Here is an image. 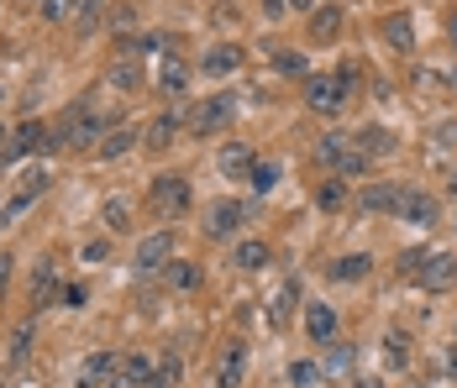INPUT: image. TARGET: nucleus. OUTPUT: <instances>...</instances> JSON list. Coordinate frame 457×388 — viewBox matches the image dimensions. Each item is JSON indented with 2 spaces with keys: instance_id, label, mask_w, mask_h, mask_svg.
I'll return each instance as SVG.
<instances>
[{
  "instance_id": "1",
  "label": "nucleus",
  "mask_w": 457,
  "mask_h": 388,
  "mask_svg": "<svg viewBox=\"0 0 457 388\" xmlns=\"http://www.w3.org/2000/svg\"><path fill=\"white\" fill-rule=\"evenodd\" d=\"M347 100H353V89L342 85V74H311L305 79V111L311 116H342L347 111Z\"/></svg>"
},
{
  "instance_id": "2",
  "label": "nucleus",
  "mask_w": 457,
  "mask_h": 388,
  "mask_svg": "<svg viewBox=\"0 0 457 388\" xmlns=\"http://www.w3.org/2000/svg\"><path fill=\"white\" fill-rule=\"evenodd\" d=\"M147 200H153V211L163 220L189 216V178H184V173H158V178L147 184Z\"/></svg>"
},
{
  "instance_id": "3",
  "label": "nucleus",
  "mask_w": 457,
  "mask_h": 388,
  "mask_svg": "<svg viewBox=\"0 0 457 388\" xmlns=\"http://www.w3.org/2000/svg\"><path fill=\"white\" fill-rule=\"evenodd\" d=\"M237 121V95H211V100H200L195 111H189V131L195 136H216V131H227Z\"/></svg>"
},
{
  "instance_id": "4",
  "label": "nucleus",
  "mask_w": 457,
  "mask_h": 388,
  "mask_svg": "<svg viewBox=\"0 0 457 388\" xmlns=\"http://www.w3.org/2000/svg\"><path fill=\"white\" fill-rule=\"evenodd\" d=\"M205 236L211 242H231L242 226H247V200H216V205H205Z\"/></svg>"
},
{
  "instance_id": "5",
  "label": "nucleus",
  "mask_w": 457,
  "mask_h": 388,
  "mask_svg": "<svg viewBox=\"0 0 457 388\" xmlns=\"http://www.w3.org/2000/svg\"><path fill=\"white\" fill-rule=\"evenodd\" d=\"M169 262H174V231L158 226V231H147V236L137 242L132 268H137V273H158V268H169Z\"/></svg>"
},
{
  "instance_id": "6",
  "label": "nucleus",
  "mask_w": 457,
  "mask_h": 388,
  "mask_svg": "<svg viewBox=\"0 0 457 388\" xmlns=\"http://www.w3.org/2000/svg\"><path fill=\"white\" fill-rule=\"evenodd\" d=\"M415 284H420L426 294H447V289H457V252H426Z\"/></svg>"
},
{
  "instance_id": "7",
  "label": "nucleus",
  "mask_w": 457,
  "mask_h": 388,
  "mask_svg": "<svg viewBox=\"0 0 457 388\" xmlns=\"http://www.w3.org/2000/svg\"><path fill=\"white\" fill-rule=\"evenodd\" d=\"M400 200H405V184L378 178V184H368L363 194H358V211L363 216H400Z\"/></svg>"
},
{
  "instance_id": "8",
  "label": "nucleus",
  "mask_w": 457,
  "mask_h": 388,
  "mask_svg": "<svg viewBox=\"0 0 457 388\" xmlns=\"http://www.w3.org/2000/svg\"><path fill=\"white\" fill-rule=\"evenodd\" d=\"M247 384V342H227L216 362V388H242Z\"/></svg>"
},
{
  "instance_id": "9",
  "label": "nucleus",
  "mask_w": 457,
  "mask_h": 388,
  "mask_svg": "<svg viewBox=\"0 0 457 388\" xmlns=\"http://www.w3.org/2000/svg\"><path fill=\"white\" fill-rule=\"evenodd\" d=\"M95 136H105V121H100L95 111H69V121H63V142H69V147H100Z\"/></svg>"
},
{
  "instance_id": "10",
  "label": "nucleus",
  "mask_w": 457,
  "mask_h": 388,
  "mask_svg": "<svg viewBox=\"0 0 457 388\" xmlns=\"http://www.w3.org/2000/svg\"><path fill=\"white\" fill-rule=\"evenodd\" d=\"M242 63H247V53H242L237 43H216L205 58H200V74H205V79H227V74H237Z\"/></svg>"
},
{
  "instance_id": "11",
  "label": "nucleus",
  "mask_w": 457,
  "mask_h": 388,
  "mask_svg": "<svg viewBox=\"0 0 457 388\" xmlns=\"http://www.w3.org/2000/svg\"><path fill=\"white\" fill-rule=\"evenodd\" d=\"M116 351H90L85 362H79V373H74V388H105L111 384V373H116Z\"/></svg>"
},
{
  "instance_id": "12",
  "label": "nucleus",
  "mask_w": 457,
  "mask_h": 388,
  "mask_svg": "<svg viewBox=\"0 0 457 388\" xmlns=\"http://www.w3.org/2000/svg\"><path fill=\"white\" fill-rule=\"evenodd\" d=\"M216 169H221V178H247V173L258 169V153H253L247 142H227V147L216 153Z\"/></svg>"
},
{
  "instance_id": "13",
  "label": "nucleus",
  "mask_w": 457,
  "mask_h": 388,
  "mask_svg": "<svg viewBox=\"0 0 457 388\" xmlns=\"http://www.w3.org/2000/svg\"><path fill=\"white\" fill-rule=\"evenodd\" d=\"M37 147H47V127L43 121H21V127L11 131V142H5L0 158L11 163V158H27V153H37Z\"/></svg>"
},
{
  "instance_id": "14",
  "label": "nucleus",
  "mask_w": 457,
  "mask_h": 388,
  "mask_svg": "<svg viewBox=\"0 0 457 388\" xmlns=\"http://www.w3.org/2000/svg\"><path fill=\"white\" fill-rule=\"evenodd\" d=\"M400 220L405 226H436V200L426 189H411L405 184V200H400Z\"/></svg>"
},
{
  "instance_id": "15",
  "label": "nucleus",
  "mask_w": 457,
  "mask_h": 388,
  "mask_svg": "<svg viewBox=\"0 0 457 388\" xmlns=\"http://www.w3.org/2000/svg\"><path fill=\"white\" fill-rule=\"evenodd\" d=\"M147 384H153V362L132 351V357H121V362H116V373H111V384H105V388H147Z\"/></svg>"
},
{
  "instance_id": "16",
  "label": "nucleus",
  "mask_w": 457,
  "mask_h": 388,
  "mask_svg": "<svg viewBox=\"0 0 457 388\" xmlns=\"http://www.w3.org/2000/svg\"><path fill=\"white\" fill-rule=\"evenodd\" d=\"M337 326H342V320H337V310H331V304H305V331H311V342H316V346L337 342Z\"/></svg>"
},
{
  "instance_id": "17",
  "label": "nucleus",
  "mask_w": 457,
  "mask_h": 388,
  "mask_svg": "<svg viewBox=\"0 0 457 388\" xmlns=\"http://www.w3.org/2000/svg\"><path fill=\"white\" fill-rule=\"evenodd\" d=\"M342 21H347V16H342V5H337V0H326V5L311 11V37H316V43H337V37H342Z\"/></svg>"
},
{
  "instance_id": "18",
  "label": "nucleus",
  "mask_w": 457,
  "mask_h": 388,
  "mask_svg": "<svg viewBox=\"0 0 457 388\" xmlns=\"http://www.w3.org/2000/svg\"><path fill=\"white\" fill-rule=\"evenodd\" d=\"M231 262H237L242 273H263V268L274 262V247H269V242H258V236H242V242H237V252H231Z\"/></svg>"
},
{
  "instance_id": "19",
  "label": "nucleus",
  "mask_w": 457,
  "mask_h": 388,
  "mask_svg": "<svg viewBox=\"0 0 457 388\" xmlns=\"http://www.w3.org/2000/svg\"><path fill=\"white\" fill-rule=\"evenodd\" d=\"M163 278H169V289H174V294H195V289L205 284V268H200V262H189V258H174L169 268H163Z\"/></svg>"
},
{
  "instance_id": "20",
  "label": "nucleus",
  "mask_w": 457,
  "mask_h": 388,
  "mask_svg": "<svg viewBox=\"0 0 457 388\" xmlns=\"http://www.w3.org/2000/svg\"><path fill=\"white\" fill-rule=\"evenodd\" d=\"M353 147H358L363 158H389L400 142H395V131L389 127H363V131H353Z\"/></svg>"
},
{
  "instance_id": "21",
  "label": "nucleus",
  "mask_w": 457,
  "mask_h": 388,
  "mask_svg": "<svg viewBox=\"0 0 457 388\" xmlns=\"http://www.w3.org/2000/svg\"><path fill=\"white\" fill-rule=\"evenodd\" d=\"M368 273H373V258H368V252H347V258L326 262V278H331V284H358Z\"/></svg>"
},
{
  "instance_id": "22",
  "label": "nucleus",
  "mask_w": 457,
  "mask_h": 388,
  "mask_svg": "<svg viewBox=\"0 0 457 388\" xmlns=\"http://www.w3.org/2000/svg\"><path fill=\"white\" fill-rule=\"evenodd\" d=\"M158 89L174 95V100L189 89V63H184L179 53H163V63H158Z\"/></svg>"
},
{
  "instance_id": "23",
  "label": "nucleus",
  "mask_w": 457,
  "mask_h": 388,
  "mask_svg": "<svg viewBox=\"0 0 457 388\" xmlns=\"http://www.w3.org/2000/svg\"><path fill=\"white\" fill-rule=\"evenodd\" d=\"M58 294H63V289H58V268H53V258H43V262H37V273H32V304L47 310Z\"/></svg>"
},
{
  "instance_id": "24",
  "label": "nucleus",
  "mask_w": 457,
  "mask_h": 388,
  "mask_svg": "<svg viewBox=\"0 0 457 388\" xmlns=\"http://www.w3.org/2000/svg\"><path fill=\"white\" fill-rule=\"evenodd\" d=\"M132 147H137V131H132V127H105V136H100V147H95V153H100L105 163H116V158H127Z\"/></svg>"
},
{
  "instance_id": "25",
  "label": "nucleus",
  "mask_w": 457,
  "mask_h": 388,
  "mask_svg": "<svg viewBox=\"0 0 457 388\" xmlns=\"http://www.w3.org/2000/svg\"><path fill=\"white\" fill-rule=\"evenodd\" d=\"M384 37L400 47V53H415V16L411 11H395V16L384 21Z\"/></svg>"
},
{
  "instance_id": "26",
  "label": "nucleus",
  "mask_w": 457,
  "mask_h": 388,
  "mask_svg": "<svg viewBox=\"0 0 457 388\" xmlns=\"http://www.w3.org/2000/svg\"><path fill=\"white\" fill-rule=\"evenodd\" d=\"M347 147H353V131H326V136H316V147H311V153H316L320 169H331Z\"/></svg>"
},
{
  "instance_id": "27",
  "label": "nucleus",
  "mask_w": 457,
  "mask_h": 388,
  "mask_svg": "<svg viewBox=\"0 0 457 388\" xmlns=\"http://www.w3.org/2000/svg\"><path fill=\"white\" fill-rule=\"evenodd\" d=\"M105 79H111V85H116V89H137V85H142L137 53H121V58H116V63L105 69Z\"/></svg>"
},
{
  "instance_id": "28",
  "label": "nucleus",
  "mask_w": 457,
  "mask_h": 388,
  "mask_svg": "<svg viewBox=\"0 0 457 388\" xmlns=\"http://www.w3.org/2000/svg\"><path fill=\"white\" fill-rule=\"evenodd\" d=\"M363 173H373V158H363L358 147H347V153L331 163V178H342V184H347V178H363Z\"/></svg>"
},
{
  "instance_id": "29",
  "label": "nucleus",
  "mask_w": 457,
  "mask_h": 388,
  "mask_svg": "<svg viewBox=\"0 0 457 388\" xmlns=\"http://www.w3.org/2000/svg\"><path fill=\"white\" fill-rule=\"evenodd\" d=\"M274 69L284 79H311V63H305V53H295V47H274Z\"/></svg>"
},
{
  "instance_id": "30",
  "label": "nucleus",
  "mask_w": 457,
  "mask_h": 388,
  "mask_svg": "<svg viewBox=\"0 0 457 388\" xmlns=\"http://www.w3.org/2000/svg\"><path fill=\"white\" fill-rule=\"evenodd\" d=\"M320 378H326V367H320V362H311V357L289 362V388H320Z\"/></svg>"
},
{
  "instance_id": "31",
  "label": "nucleus",
  "mask_w": 457,
  "mask_h": 388,
  "mask_svg": "<svg viewBox=\"0 0 457 388\" xmlns=\"http://www.w3.org/2000/svg\"><path fill=\"white\" fill-rule=\"evenodd\" d=\"M100 220H105V231L121 236V231H132V205H127V200H105V205H100Z\"/></svg>"
},
{
  "instance_id": "32",
  "label": "nucleus",
  "mask_w": 457,
  "mask_h": 388,
  "mask_svg": "<svg viewBox=\"0 0 457 388\" xmlns=\"http://www.w3.org/2000/svg\"><path fill=\"white\" fill-rule=\"evenodd\" d=\"M384 362L389 367H411V336L405 331H389L384 336Z\"/></svg>"
},
{
  "instance_id": "33",
  "label": "nucleus",
  "mask_w": 457,
  "mask_h": 388,
  "mask_svg": "<svg viewBox=\"0 0 457 388\" xmlns=\"http://www.w3.org/2000/svg\"><path fill=\"white\" fill-rule=\"evenodd\" d=\"M179 111H169V116H158V121H153V127H147V142H153V147H169V142H174V136H179Z\"/></svg>"
},
{
  "instance_id": "34",
  "label": "nucleus",
  "mask_w": 457,
  "mask_h": 388,
  "mask_svg": "<svg viewBox=\"0 0 457 388\" xmlns=\"http://www.w3.org/2000/svg\"><path fill=\"white\" fill-rule=\"evenodd\" d=\"M179 373H184V362H179V351H169L158 367H153V384L147 388H179Z\"/></svg>"
},
{
  "instance_id": "35",
  "label": "nucleus",
  "mask_w": 457,
  "mask_h": 388,
  "mask_svg": "<svg viewBox=\"0 0 457 388\" xmlns=\"http://www.w3.org/2000/svg\"><path fill=\"white\" fill-rule=\"evenodd\" d=\"M247 184H253V194H274V184H278V163H274V158H258V169L247 173Z\"/></svg>"
},
{
  "instance_id": "36",
  "label": "nucleus",
  "mask_w": 457,
  "mask_h": 388,
  "mask_svg": "<svg viewBox=\"0 0 457 388\" xmlns=\"http://www.w3.org/2000/svg\"><path fill=\"white\" fill-rule=\"evenodd\" d=\"M316 205L320 211H342V205H347V184H342V178H326L316 189Z\"/></svg>"
},
{
  "instance_id": "37",
  "label": "nucleus",
  "mask_w": 457,
  "mask_h": 388,
  "mask_svg": "<svg viewBox=\"0 0 457 388\" xmlns=\"http://www.w3.org/2000/svg\"><path fill=\"white\" fill-rule=\"evenodd\" d=\"M111 32L132 43V32H137V5H111Z\"/></svg>"
},
{
  "instance_id": "38",
  "label": "nucleus",
  "mask_w": 457,
  "mask_h": 388,
  "mask_svg": "<svg viewBox=\"0 0 457 388\" xmlns=\"http://www.w3.org/2000/svg\"><path fill=\"white\" fill-rule=\"evenodd\" d=\"M295 304H300V284H295V278H289V284H284V289H278V300H274V320H278V326H284V320H289V315H295Z\"/></svg>"
},
{
  "instance_id": "39",
  "label": "nucleus",
  "mask_w": 457,
  "mask_h": 388,
  "mask_svg": "<svg viewBox=\"0 0 457 388\" xmlns=\"http://www.w3.org/2000/svg\"><path fill=\"white\" fill-rule=\"evenodd\" d=\"M69 16H79V0H43V21H69Z\"/></svg>"
},
{
  "instance_id": "40",
  "label": "nucleus",
  "mask_w": 457,
  "mask_h": 388,
  "mask_svg": "<svg viewBox=\"0 0 457 388\" xmlns=\"http://www.w3.org/2000/svg\"><path fill=\"white\" fill-rule=\"evenodd\" d=\"M353 357H358L353 346H337V351L326 357V373H347V367H353Z\"/></svg>"
},
{
  "instance_id": "41",
  "label": "nucleus",
  "mask_w": 457,
  "mask_h": 388,
  "mask_svg": "<svg viewBox=\"0 0 457 388\" xmlns=\"http://www.w3.org/2000/svg\"><path fill=\"white\" fill-rule=\"evenodd\" d=\"M431 136H436L442 147H453V142H457V116H447V121H436V127H431Z\"/></svg>"
},
{
  "instance_id": "42",
  "label": "nucleus",
  "mask_w": 457,
  "mask_h": 388,
  "mask_svg": "<svg viewBox=\"0 0 457 388\" xmlns=\"http://www.w3.org/2000/svg\"><path fill=\"white\" fill-rule=\"evenodd\" d=\"M100 21V0H79V32H90Z\"/></svg>"
},
{
  "instance_id": "43",
  "label": "nucleus",
  "mask_w": 457,
  "mask_h": 388,
  "mask_svg": "<svg viewBox=\"0 0 457 388\" xmlns=\"http://www.w3.org/2000/svg\"><path fill=\"white\" fill-rule=\"evenodd\" d=\"M27 346H32V320L16 331V346H11V357H16V362H27Z\"/></svg>"
},
{
  "instance_id": "44",
  "label": "nucleus",
  "mask_w": 457,
  "mask_h": 388,
  "mask_svg": "<svg viewBox=\"0 0 457 388\" xmlns=\"http://www.w3.org/2000/svg\"><path fill=\"white\" fill-rule=\"evenodd\" d=\"M58 300L69 304V310H79V304L90 300V289H85V284H69V289H63V294H58Z\"/></svg>"
},
{
  "instance_id": "45",
  "label": "nucleus",
  "mask_w": 457,
  "mask_h": 388,
  "mask_svg": "<svg viewBox=\"0 0 457 388\" xmlns=\"http://www.w3.org/2000/svg\"><path fill=\"white\" fill-rule=\"evenodd\" d=\"M11 262H16V258H11V252H0V294L11 289Z\"/></svg>"
},
{
  "instance_id": "46",
  "label": "nucleus",
  "mask_w": 457,
  "mask_h": 388,
  "mask_svg": "<svg viewBox=\"0 0 457 388\" xmlns=\"http://www.w3.org/2000/svg\"><path fill=\"white\" fill-rule=\"evenodd\" d=\"M263 16H274V21L278 16H289V0H263Z\"/></svg>"
},
{
  "instance_id": "47",
  "label": "nucleus",
  "mask_w": 457,
  "mask_h": 388,
  "mask_svg": "<svg viewBox=\"0 0 457 388\" xmlns=\"http://www.w3.org/2000/svg\"><path fill=\"white\" fill-rule=\"evenodd\" d=\"M105 252H111L105 242H85V258H90V262H105Z\"/></svg>"
},
{
  "instance_id": "48",
  "label": "nucleus",
  "mask_w": 457,
  "mask_h": 388,
  "mask_svg": "<svg viewBox=\"0 0 457 388\" xmlns=\"http://www.w3.org/2000/svg\"><path fill=\"white\" fill-rule=\"evenodd\" d=\"M447 43L457 47V11H447Z\"/></svg>"
},
{
  "instance_id": "49",
  "label": "nucleus",
  "mask_w": 457,
  "mask_h": 388,
  "mask_svg": "<svg viewBox=\"0 0 457 388\" xmlns=\"http://www.w3.org/2000/svg\"><path fill=\"white\" fill-rule=\"evenodd\" d=\"M353 388H384L378 378H353Z\"/></svg>"
},
{
  "instance_id": "50",
  "label": "nucleus",
  "mask_w": 457,
  "mask_h": 388,
  "mask_svg": "<svg viewBox=\"0 0 457 388\" xmlns=\"http://www.w3.org/2000/svg\"><path fill=\"white\" fill-rule=\"evenodd\" d=\"M5 142H11V131H5V121H0V153H5Z\"/></svg>"
},
{
  "instance_id": "51",
  "label": "nucleus",
  "mask_w": 457,
  "mask_h": 388,
  "mask_svg": "<svg viewBox=\"0 0 457 388\" xmlns=\"http://www.w3.org/2000/svg\"><path fill=\"white\" fill-rule=\"evenodd\" d=\"M447 194H453V200H457V173H453V178H447Z\"/></svg>"
},
{
  "instance_id": "52",
  "label": "nucleus",
  "mask_w": 457,
  "mask_h": 388,
  "mask_svg": "<svg viewBox=\"0 0 457 388\" xmlns=\"http://www.w3.org/2000/svg\"><path fill=\"white\" fill-rule=\"evenodd\" d=\"M305 5H311V0H289V11H305Z\"/></svg>"
},
{
  "instance_id": "53",
  "label": "nucleus",
  "mask_w": 457,
  "mask_h": 388,
  "mask_svg": "<svg viewBox=\"0 0 457 388\" xmlns=\"http://www.w3.org/2000/svg\"><path fill=\"white\" fill-rule=\"evenodd\" d=\"M453 85H457V69H453Z\"/></svg>"
},
{
  "instance_id": "54",
  "label": "nucleus",
  "mask_w": 457,
  "mask_h": 388,
  "mask_svg": "<svg viewBox=\"0 0 457 388\" xmlns=\"http://www.w3.org/2000/svg\"><path fill=\"white\" fill-rule=\"evenodd\" d=\"M0 226H5V220H0Z\"/></svg>"
},
{
  "instance_id": "55",
  "label": "nucleus",
  "mask_w": 457,
  "mask_h": 388,
  "mask_svg": "<svg viewBox=\"0 0 457 388\" xmlns=\"http://www.w3.org/2000/svg\"><path fill=\"white\" fill-rule=\"evenodd\" d=\"M347 388H353V384H347Z\"/></svg>"
},
{
  "instance_id": "56",
  "label": "nucleus",
  "mask_w": 457,
  "mask_h": 388,
  "mask_svg": "<svg viewBox=\"0 0 457 388\" xmlns=\"http://www.w3.org/2000/svg\"><path fill=\"white\" fill-rule=\"evenodd\" d=\"M453 226H457V220H453Z\"/></svg>"
}]
</instances>
